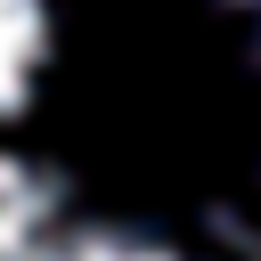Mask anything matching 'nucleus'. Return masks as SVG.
<instances>
[{"label": "nucleus", "mask_w": 261, "mask_h": 261, "mask_svg": "<svg viewBox=\"0 0 261 261\" xmlns=\"http://www.w3.org/2000/svg\"><path fill=\"white\" fill-rule=\"evenodd\" d=\"M49 65V0H0V130L33 106Z\"/></svg>", "instance_id": "f03ea898"}, {"label": "nucleus", "mask_w": 261, "mask_h": 261, "mask_svg": "<svg viewBox=\"0 0 261 261\" xmlns=\"http://www.w3.org/2000/svg\"><path fill=\"white\" fill-rule=\"evenodd\" d=\"M0 261H204V253L65 204V188L41 163L0 147Z\"/></svg>", "instance_id": "f257e3e1"}]
</instances>
